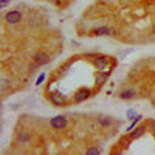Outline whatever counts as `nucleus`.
<instances>
[{
	"mask_svg": "<svg viewBox=\"0 0 155 155\" xmlns=\"http://www.w3.org/2000/svg\"><path fill=\"white\" fill-rule=\"evenodd\" d=\"M17 141H19L20 144L28 143V141H30V134H28L27 130H20V132L17 134Z\"/></svg>",
	"mask_w": 155,
	"mask_h": 155,
	"instance_id": "8",
	"label": "nucleus"
},
{
	"mask_svg": "<svg viewBox=\"0 0 155 155\" xmlns=\"http://www.w3.org/2000/svg\"><path fill=\"white\" fill-rule=\"evenodd\" d=\"M99 124H101V126H112V124H113V118H110V116H106V115H101V116H99Z\"/></svg>",
	"mask_w": 155,
	"mask_h": 155,
	"instance_id": "11",
	"label": "nucleus"
},
{
	"mask_svg": "<svg viewBox=\"0 0 155 155\" xmlns=\"http://www.w3.org/2000/svg\"><path fill=\"white\" fill-rule=\"evenodd\" d=\"M107 64H109V59L107 58H98V59H95V67L99 68V70L106 68Z\"/></svg>",
	"mask_w": 155,
	"mask_h": 155,
	"instance_id": "10",
	"label": "nucleus"
},
{
	"mask_svg": "<svg viewBox=\"0 0 155 155\" xmlns=\"http://www.w3.org/2000/svg\"><path fill=\"white\" fill-rule=\"evenodd\" d=\"M5 20L8 23H17V22L22 20V14H20L19 11H9V12H6V14H5Z\"/></svg>",
	"mask_w": 155,
	"mask_h": 155,
	"instance_id": "4",
	"label": "nucleus"
},
{
	"mask_svg": "<svg viewBox=\"0 0 155 155\" xmlns=\"http://www.w3.org/2000/svg\"><path fill=\"white\" fill-rule=\"evenodd\" d=\"M95 34L96 36H112V34H115V30L113 28H107V27H101V28L95 30Z\"/></svg>",
	"mask_w": 155,
	"mask_h": 155,
	"instance_id": "7",
	"label": "nucleus"
},
{
	"mask_svg": "<svg viewBox=\"0 0 155 155\" xmlns=\"http://www.w3.org/2000/svg\"><path fill=\"white\" fill-rule=\"evenodd\" d=\"M6 3H8V0H2V6H5Z\"/></svg>",
	"mask_w": 155,
	"mask_h": 155,
	"instance_id": "18",
	"label": "nucleus"
},
{
	"mask_svg": "<svg viewBox=\"0 0 155 155\" xmlns=\"http://www.w3.org/2000/svg\"><path fill=\"white\" fill-rule=\"evenodd\" d=\"M134 96H137V90L135 88H126V90H123V92L120 93L121 99H130Z\"/></svg>",
	"mask_w": 155,
	"mask_h": 155,
	"instance_id": "6",
	"label": "nucleus"
},
{
	"mask_svg": "<svg viewBox=\"0 0 155 155\" xmlns=\"http://www.w3.org/2000/svg\"><path fill=\"white\" fill-rule=\"evenodd\" d=\"M0 90H2V93H5L6 90H8V81H6V78H2V79H0Z\"/></svg>",
	"mask_w": 155,
	"mask_h": 155,
	"instance_id": "13",
	"label": "nucleus"
},
{
	"mask_svg": "<svg viewBox=\"0 0 155 155\" xmlns=\"http://www.w3.org/2000/svg\"><path fill=\"white\" fill-rule=\"evenodd\" d=\"M146 132V127L144 126H140V127H137L135 129V130L130 134V137H129V140H135V138H138V137H141V135H143Z\"/></svg>",
	"mask_w": 155,
	"mask_h": 155,
	"instance_id": "9",
	"label": "nucleus"
},
{
	"mask_svg": "<svg viewBox=\"0 0 155 155\" xmlns=\"http://www.w3.org/2000/svg\"><path fill=\"white\" fill-rule=\"evenodd\" d=\"M109 74H110V71L104 70V71L101 73V76H98V78H96V82H98V84H102V82H104V81L107 79V78H109Z\"/></svg>",
	"mask_w": 155,
	"mask_h": 155,
	"instance_id": "12",
	"label": "nucleus"
},
{
	"mask_svg": "<svg viewBox=\"0 0 155 155\" xmlns=\"http://www.w3.org/2000/svg\"><path fill=\"white\" fill-rule=\"evenodd\" d=\"M51 126H53L54 129H58V130H61V129H64L67 126V118H65V116H62V115L54 116V118L51 120Z\"/></svg>",
	"mask_w": 155,
	"mask_h": 155,
	"instance_id": "3",
	"label": "nucleus"
},
{
	"mask_svg": "<svg viewBox=\"0 0 155 155\" xmlns=\"http://www.w3.org/2000/svg\"><path fill=\"white\" fill-rule=\"evenodd\" d=\"M101 153V149L98 147H88L87 149V155H99Z\"/></svg>",
	"mask_w": 155,
	"mask_h": 155,
	"instance_id": "14",
	"label": "nucleus"
},
{
	"mask_svg": "<svg viewBox=\"0 0 155 155\" xmlns=\"http://www.w3.org/2000/svg\"><path fill=\"white\" fill-rule=\"evenodd\" d=\"M44 79H45V74L42 73L41 76H39V78H37V81H36V84H37V85H39V84H42V82H44Z\"/></svg>",
	"mask_w": 155,
	"mask_h": 155,
	"instance_id": "16",
	"label": "nucleus"
},
{
	"mask_svg": "<svg viewBox=\"0 0 155 155\" xmlns=\"http://www.w3.org/2000/svg\"><path fill=\"white\" fill-rule=\"evenodd\" d=\"M34 62L37 65H44V64H48L50 62V56L45 53V51H37L34 54Z\"/></svg>",
	"mask_w": 155,
	"mask_h": 155,
	"instance_id": "5",
	"label": "nucleus"
},
{
	"mask_svg": "<svg viewBox=\"0 0 155 155\" xmlns=\"http://www.w3.org/2000/svg\"><path fill=\"white\" fill-rule=\"evenodd\" d=\"M152 33L155 34V23H153V27H152Z\"/></svg>",
	"mask_w": 155,
	"mask_h": 155,
	"instance_id": "19",
	"label": "nucleus"
},
{
	"mask_svg": "<svg viewBox=\"0 0 155 155\" xmlns=\"http://www.w3.org/2000/svg\"><path fill=\"white\" fill-rule=\"evenodd\" d=\"M90 95H92V92H90L88 88L82 87V88H79V90L76 92V95H74V101H76V102H82V101L88 99Z\"/></svg>",
	"mask_w": 155,
	"mask_h": 155,
	"instance_id": "2",
	"label": "nucleus"
},
{
	"mask_svg": "<svg viewBox=\"0 0 155 155\" xmlns=\"http://www.w3.org/2000/svg\"><path fill=\"white\" fill-rule=\"evenodd\" d=\"M150 129L155 132V121H152V123H150Z\"/></svg>",
	"mask_w": 155,
	"mask_h": 155,
	"instance_id": "17",
	"label": "nucleus"
},
{
	"mask_svg": "<svg viewBox=\"0 0 155 155\" xmlns=\"http://www.w3.org/2000/svg\"><path fill=\"white\" fill-rule=\"evenodd\" d=\"M140 120H141V116H140V115H138V116H137V118H135V120H134V123H132V124H130V126H129V130H132V129H134V127H135V124H137V123H138V121H140Z\"/></svg>",
	"mask_w": 155,
	"mask_h": 155,
	"instance_id": "15",
	"label": "nucleus"
},
{
	"mask_svg": "<svg viewBox=\"0 0 155 155\" xmlns=\"http://www.w3.org/2000/svg\"><path fill=\"white\" fill-rule=\"evenodd\" d=\"M48 99L53 102L54 106H64L65 104V98H64V95L61 92H51L48 95Z\"/></svg>",
	"mask_w": 155,
	"mask_h": 155,
	"instance_id": "1",
	"label": "nucleus"
}]
</instances>
